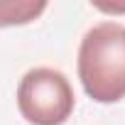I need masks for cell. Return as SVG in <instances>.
I'll list each match as a JSON object with an SVG mask.
<instances>
[{
	"label": "cell",
	"mask_w": 125,
	"mask_h": 125,
	"mask_svg": "<svg viewBox=\"0 0 125 125\" xmlns=\"http://www.w3.org/2000/svg\"><path fill=\"white\" fill-rule=\"evenodd\" d=\"M79 79L88 98L118 103L125 98V27L101 22L91 27L79 47Z\"/></svg>",
	"instance_id": "obj_1"
},
{
	"label": "cell",
	"mask_w": 125,
	"mask_h": 125,
	"mask_svg": "<svg viewBox=\"0 0 125 125\" xmlns=\"http://www.w3.org/2000/svg\"><path fill=\"white\" fill-rule=\"evenodd\" d=\"M47 10V3L34 0H0V27H15L37 20Z\"/></svg>",
	"instance_id": "obj_3"
},
{
	"label": "cell",
	"mask_w": 125,
	"mask_h": 125,
	"mask_svg": "<svg viewBox=\"0 0 125 125\" xmlns=\"http://www.w3.org/2000/svg\"><path fill=\"white\" fill-rule=\"evenodd\" d=\"M76 98L69 79L49 66L30 69L17 86V108L32 125H64Z\"/></svg>",
	"instance_id": "obj_2"
}]
</instances>
